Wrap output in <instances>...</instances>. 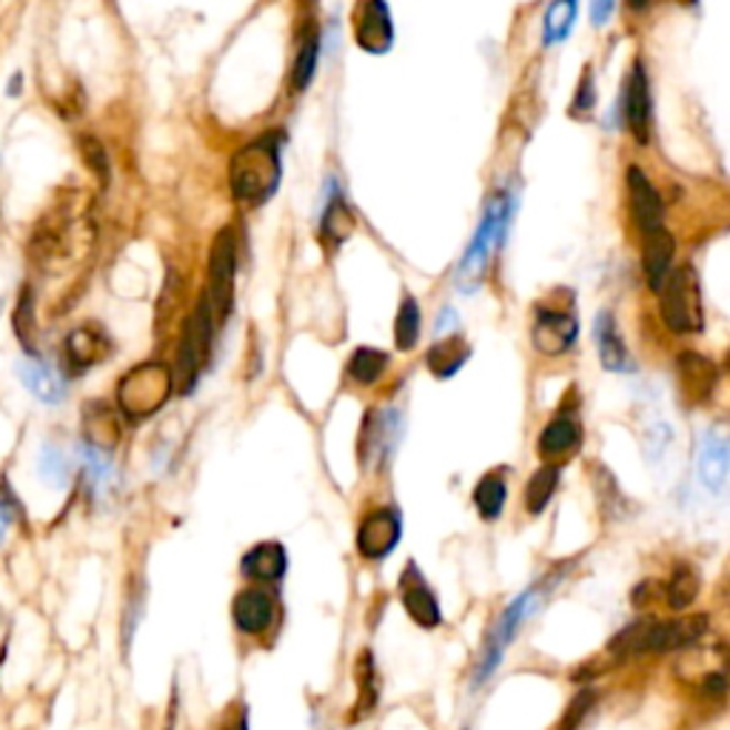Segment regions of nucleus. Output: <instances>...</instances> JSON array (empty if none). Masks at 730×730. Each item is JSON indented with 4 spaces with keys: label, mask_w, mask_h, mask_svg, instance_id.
I'll return each instance as SVG.
<instances>
[{
    "label": "nucleus",
    "mask_w": 730,
    "mask_h": 730,
    "mask_svg": "<svg viewBox=\"0 0 730 730\" xmlns=\"http://www.w3.org/2000/svg\"><path fill=\"white\" fill-rule=\"evenodd\" d=\"M92 240V226L87 214L80 212L74 203H60L47 217L40 220L32 234V260L43 272H58L69 266L89 249Z\"/></svg>",
    "instance_id": "f257e3e1"
},
{
    "label": "nucleus",
    "mask_w": 730,
    "mask_h": 730,
    "mask_svg": "<svg viewBox=\"0 0 730 730\" xmlns=\"http://www.w3.org/2000/svg\"><path fill=\"white\" fill-rule=\"evenodd\" d=\"M280 178H283V163H280L277 134H263L246 143L229 166L232 194L252 209H260L277 194Z\"/></svg>",
    "instance_id": "f03ea898"
},
{
    "label": "nucleus",
    "mask_w": 730,
    "mask_h": 730,
    "mask_svg": "<svg viewBox=\"0 0 730 730\" xmlns=\"http://www.w3.org/2000/svg\"><path fill=\"white\" fill-rule=\"evenodd\" d=\"M704 631H708V617H702V614L699 617L673 619V622L642 619V622H633L625 631H619L611 639V645H608V651L617 659L639 657V653L679 651V648H688V645L697 642Z\"/></svg>",
    "instance_id": "7ed1b4c3"
},
{
    "label": "nucleus",
    "mask_w": 730,
    "mask_h": 730,
    "mask_svg": "<svg viewBox=\"0 0 730 730\" xmlns=\"http://www.w3.org/2000/svg\"><path fill=\"white\" fill-rule=\"evenodd\" d=\"M511 212H514V197L508 192H499L497 197L488 200L483 220H479L477 232H474V240L468 243V249H465L463 260H459L457 280L463 286H474V283L483 277L494 249L503 243L505 226H508V220H511Z\"/></svg>",
    "instance_id": "20e7f679"
},
{
    "label": "nucleus",
    "mask_w": 730,
    "mask_h": 730,
    "mask_svg": "<svg viewBox=\"0 0 730 730\" xmlns=\"http://www.w3.org/2000/svg\"><path fill=\"white\" fill-rule=\"evenodd\" d=\"M174 377L166 365L143 363L123 374L118 385V405L120 412L132 419H146L154 412H160L166 399L172 397Z\"/></svg>",
    "instance_id": "39448f33"
},
{
    "label": "nucleus",
    "mask_w": 730,
    "mask_h": 730,
    "mask_svg": "<svg viewBox=\"0 0 730 730\" xmlns=\"http://www.w3.org/2000/svg\"><path fill=\"white\" fill-rule=\"evenodd\" d=\"M659 294H662V297H659L662 323L671 328L673 334L702 332V292H699V277L691 266H682L668 274Z\"/></svg>",
    "instance_id": "423d86ee"
},
{
    "label": "nucleus",
    "mask_w": 730,
    "mask_h": 730,
    "mask_svg": "<svg viewBox=\"0 0 730 730\" xmlns=\"http://www.w3.org/2000/svg\"><path fill=\"white\" fill-rule=\"evenodd\" d=\"M545 585H534L528 591L519 594L503 614H499L497 625L491 628L488 639H485L483 651H479V662H477V673H474V685H483L491 679V673L497 671L499 662H503L505 651H508V645L514 642V637L519 633L523 622L534 614V608L539 605V597H543Z\"/></svg>",
    "instance_id": "0eeeda50"
},
{
    "label": "nucleus",
    "mask_w": 730,
    "mask_h": 730,
    "mask_svg": "<svg viewBox=\"0 0 730 730\" xmlns=\"http://www.w3.org/2000/svg\"><path fill=\"white\" fill-rule=\"evenodd\" d=\"M212 332L214 320L209 312L206 300H200L194 314L189 317L186 332H183V343L178 352V388L183 394H192L197 385L200 374L209 363V348H212Z\"/></svg>",
    "instance_id": "6e6552de"
},
{
    "label": "nucleus",
    "mask_w": 730,
    "mask_h": 730,
    "mask_svg": "<svg viewBox=\"0 0 730 730\" xmlns=\"http://www.w3.org/2000/svg\"><path fill=\"white\" fill-rule=\"evenodd\" d=\"M234 268H237L234 234L232 229H223L212 243V257H209V292L203 294L214 323H223V320L229 317V312H232Z\"/></svg>",
    "instance_id": "1a4fd4ad"
},
{
    "label": "nucleus",
    "mask_w": 730,
    "mask_h": 730,
    "mask_svg": "<svg viewBox=\"0 0 730 730\" xmlns=\"http://www.w3.org/2000/svg\"><path fill=\"white\" fill-rule=\"evenodd\" d=\"M403 539V519L394 508L365 514L357 531V551L365 559H385Z\"/></svg>",
    "instance_id": "9d476101"
},
{
    "label": "nucleus",
    "mask_w": 730,
    "mask_h": 730,
    "mask_svg": "<svg viewBox=\"0 0 730 730\" xmlns=\"http://www.w3.org/2000/svg\"><path fill=\"white\" fill-rule=\"evenodd\" d=\"M579 323L571 312H559V308H539L537 320L531 328V343L539 354L548 357H559L577 343Z\"/></svg>",
    "instance_id": "9b49d317"
},
{
    "label": "nucleus",
    "mask_w": 730,
    "mask_h": 730,
    "mask_svg": "<svg viewBox=\"0 0 730 730\" xmlns=\"http://www.w3.org/2000/svg\"><path fill=\"white\" fill-rule=\"evenodd\" d=\"M354 38H357L363 52H372V54L388 52L394 43L392 9L385 7V3H379V0L359 3L357 12H354Z\"/></svg>",
    "instance_id": "f8f14e48"
},
{
    "label": "nucleus",
    "mask_w": 730,
    "mask_h": 730,
    "mask_svg": "<svg viewBox=\"0 0 730 730\" xmlns=\"http://www.w3.org/2000/svg\"><path fill=\"white\" fill-rule=\"evenodd\" d=\"M399 591H403V605L408 617L425 628V631H434L439 622H443V614H439L437 594L432 591V585L425 582V577L419 574V568L414 562L405 565V574L399 579Z\"/></svg>",
    "instance_id": "ddd939ff"
},
{
    "label": "nucleus",
    "mask_w": 730,
    "mask_h": 730,
    "mask_svg": "<svg viewBox=\"0 0 730 730\" xmlns=\"http://www.w3.org/2000/svg\"><path fill=\"white\" fill-rule=\"evenodd\" d=\"M622 109H625V123L633 132L639 143L651 140V123H653V103H651V89H648V74H645L642 63H633V72L628 78V87L622 94Z\"/></svg>",
    "instance_id": "4468645a"
},
{
    "label": "nucleus",
    "mask_w": 730,
    "mask_h": 730,
    "mask_svg": "<svg viewBox=\"0 0 730 730\" xmlns=\"http://www.w3.org/2000/svg\"><path fill=\"white\" fill-rule=\"evenodd\" d=\"M399 432V417L394 414V408L388 412H377L374 408L368 417L363 419V445H359V454H363V463L368 468L385 463V457L392 454V443L397 439Z\"/></svg>",
    "instance_id": "2eb2a0df"
},
{
    "label": "nucleus",
    "mask_w": 730,
    "mask_h": 730,
    "mask_svg": "<svg viewBox=\"0 0 730 730\" xmlns=\"http://www.w3.org/2000/svg\"><path fill=\"white\" fill-rule=\"evenodd\" d=\"M628 192H631L633 217H637L642 234H651L657 232V229H662V217H665L662 197H659V192L653 189L648 174H645L639 166L628 169Z\"/></svg>",
    "instance_id": "dca6fc26"
},
{
    "label": "nucleus",
    "mask_w": 730,
    "mask_h": 730,
    "mask_svg": "<svg viewBox=\"0 0 730 730\" xmlns=\"http://www.w3.org/2000/svg\"><path fill=\"white\" fill-rule=\"evenodd\" d=\"M232 619L237 625V631L257 637V633L268 631V625L274 619V599L272 594L260 591V588H246L240 591L232 602Z\"/></svg>",
    "instance_id": "f3484780"
},
{
    "label": "nucleus",
    "mask_w": 730,
    "mask_h": 730,
    "mask_svg": "<svg viewBox=\"0 0 730 730\" xmlns=\"http://www.w3.org/2000/svg\"><path fill=\"white\" fill-rule=\"evenodd\" d=\"M109 354H112V343H109L107 332L100 326H94V323L74 328V332L67 337V359L74 372L94 368V365L103 363Z\"/></svg>",
    "instance_id": "a211bd4d"
},
{
    "label": "nucleus",
    "mask_w": 730,
    "mask_h": 730,
    "mask_svg": "<svg viewBox=\"0 0 730 730\" xmlns=\"http://www.w3.org/2000/svg\"><path fill=\"white\" fill-rule=\"evenodd\" d=\"M699 479L708 491L722 494L724 483H728V465H730V452H728V439L717 432H708L699 443Z\"/></svg>",
    "instance_id": "6ab92c4d"
},
{
    "label": "nucleus",
    "mask_w": 730,
    "mask_h": 730,
    "mask_svg": "<svg viewBox=\"0 0 730 730\" xmlns=\"http://www.w3.org/2000/svg\"><path fill=\"white\" fill-rule=\"evenodd\" d=\"M719 383L717 365L711 363L702 354H682L679 357V385H682V394L691 403H704V399H711L713 388Z\"/></svg>",
    "instance_id": "aec40b11"
},
{
    "label": "nucleus",
    "mask_w": 730,
    "mask_h": 730,
    "mask_svg": "<svg viewBox=\"0 0 730 730\" xmlns=\"http://www.w3.org/2000/svg\"><path fill=\"white\" fill-rule=\"evenodd\" d=\"M594 337H597V348H599V359L608 372H619L628 374L633 372V357L625 346L622 334H619L617 320L611 317V312H602L597 317V326H594Z\"/></svg>",
    "instance_id": "412c9836"
},
{
    "label": "nucleus",
    "mask_w": 730,
    "mask_h": 730,
    "mask_svg": "<svg viewBox=\"0 0 730 730\" xmlns=\"http://www.w3.org/2000/svg\"><path fill=\"white\" fill-rule=\"evenodd\" d=\"M673 254H677V243H673V234L668 232V229L662 226L657 229V232L645 234V277H648V286H651L653 292H659L665 280H668V274H671Z\"/></svg>",
    "instance_id": "4be33fe9"
},
{
    "label": "nucleus",
    "mask_w": 730,
    "mask_h": 730,
    "mask_svg": "<svg viewBox=\"0 0 730 730\" xmlns=\"http://www.w3.org/2000/svg\"><path fill=\"white\" fill-rule=\"evenodd\" d=\"M286 568H288L286 548L280 543L254 545L252 551L243 557V562H240V571L252 579H260V582H277V579H283Z\"/></svg>",
    "instance_id": "5701e85b"
},
{
    "label": "nucleus",
    "mask_w": 730,
    "mask_h": 730,
    "mask_svg": "<svg viewBox=\"0 0 730 730\" xmlns=\"http://www.w3.org/2000/svg\"><path fill=\"white\" fill-rule=\"evenodd\" d=\"M83 434H87V448L100 454H109L120 439V425L114 412L107 403H89L83 412Z\"/></svg>",
    "instance_id": "b1692460"
},
{
    "label": "nucleus",
    "mask_w": 730,
    "mask_h": 730,
    "mask_svg": "<svg viewBox=\"0 0 730 730\" xmlns=\"http://www.w3.org/2000/svg\"><path fill=\"white\" fill-rule=\"evenodd\" d=\"M18 374H20V379H23V385H27L29 392H32L38 399H43V403L54 405V403H60V399L67 397L60 377L52 372V368H49L47 363H43V359H38V357L20 359Z\"/></svg>",
    "instance_id": "393cba45"
},
{
    "label": "nucleus",
    "mask_w": 730,
    "mask_h": 730,
    "mask_svg": "<svg viewBox=\"0 0 730 730\" xmlns=\"http://www.w3.org/2000/svg\"><path fill=\"white\" fill-rule=\"evenodd\" d=\"M468 359H472V346H468L463 337L454 334V337H445V339H439V343H434L425 363H428V368H432L434 377L448 379V377H454V374H457L459 368L468 363Z\"/></svg>",
    "instance_id": "a878e982"
},
{
    "label": "nucleus",
    "mask_w": 730,
    "mask_h": 730,
    "mask_svg": "<svg viewBox=\"0 0 730 730\" xmlns=\"http://www.w3.org/2000/svg\"><path fill=\"white\" fill-rule=\"evenodd\" d=\"M579 439H582V434H579L577 419L557 417L543 428L537 448H539V454H543L545 459L559 457V454H568L571 448H577Z\"/></svg>",
    "instance_id": "bb28decb"
},
{
    "label": "nucleus",
    "mask_w": 730,
    "mask_h": 730,
    "mask_svg": "<svg viewBox=\"0 0 730 730\" xmlns=\"http://www.w3.org/2000/svg\"><path fill=\"white\" fill-rule=\"evenodd\" d=\"M505 499H508V483H505L503 472L485 474L474 488V505H477L479 517L488 519V523H494L503 514Z\"/></svg>",
    "instance_id": "cd10ccee"
},
{
    "label": "nucleus",
    "mask_w": 730,
    "mask_h": 730,
    "mask_svg": "<svg viewBox=\"0 0 730 730\" xmlns=\"http://www.w3.org/2000/svg\"><path fill=\"white\" fill-rule=\"evenodd\" d=\"M354 232V214L348 209L346 197L337 194V197L328 200L326 212H323V220H320V234L326 240L328 246H339L343 240L352 237Z\"/></svg>",
    "instance_id": "c85d7f7f"
},
{
    "label": "nucleus",
    "mask_w": 730,
    "mask_h": 730,
    "mask_svg": "<svg viewBox=\"0 0 730 730\" xmlns=\"http://www.w3.org/2000/svg\"><path fill=\"white\" fill-rule=\"evenodd\" d=\"M320 58V34L314 29H306L297 40V54H294V69H292V89L303 92L312 83L314 69H317Z\"/></svg>",
    "instance_id": "c756f323"
},
{
    "label": "nucleus",
    "mask_w": 730,
    "mask_h": 730,
    "mask_svg": "<svg viewBox=\"0 0 730 730\" xmlns=\"http://www.w3.org/2000/svg\"><path fill=\"white\" fill-rule=\"evenodd\" d=\"M559 477H562L559 465H543L525 485V508L531 514H543L554 494H557Z\"/></svg>",
    "instance_id": "7c9ffc66"
},
{
    "label": "nucleus",
    "mask_w": 730,
    "mask_h": 730,
    "mask_svg": "<svg viewBox=\"0 0 730 730\" xmlns=\"http://www.w3.org/2000/svg\"><path fill=\"white\" fill-rule=\"evenodd\" d=\"M419 332H423V314H419V303L408 294L399 303L397 320H394V343L399 352H412L417 346Z\"/></svg>",
    "instance_id": "2f4dec72"
},
{
    "label": "nucleus",
    "mask_w": 730,
    "mask_h": 730,
    "mask_svg": "<svg viewBox=\"0 0 730 730\" xmlns=\"http://www.w3.org/2000/svg\"><path fill=\"white\" fill-rule=\"evenodd\" d=\"M388 368V354L379 348H357L348 359V377L359 385H374Z\"/></svg>",
    "instance_id": "473e14b6"
},
{
    "label": "nucleus",
    "mask_w": 730,
    "mask_h": 730,
    "mask_svg": "<svg viewBox=\"0 0 730 730\" xmlns=\"http://www.w3.org/2000/svg\"><path fill=\"white\" fill-rule=\"evenodd\" d=\"M574 18H577V3H574V0L554 3V7L545 12V23H543L545 47H557V43H562V40L571 34Z\"/></svg>",
    "instance_id": "72a5a7b5"
},
{
    "label": "nucleus",
    "mask_w": 730,
    "mask_h": 730,
    "mask_svg": "<svg viewBox=\"0 0 730 730\" xmlns=\"http://www.w3.org/2000/svg\"><path fill=\"white\" fill-rule=\"evenodd\" d=\"M699 594V574L693 571L691 565H679L673 579L668 582V605L673 611H685L688 605L697 599Z\"/></svg>",
    "instance_id": "f704fd0d"
},
{
    "label": "nucleus",
    "mask_w": 730,
    "mask_h": 730,
    "mask_svg": "<svg viewBox=\"0 0 730 730\" xmlns=\"http://www.w3.org/2000/svg\"><path fill=\"white\" fill-rule=\"evenodd\" d=\"M377 704V677H374V659L372 653L359 657V697L357 708H354V719L365 717Z\"/></svg>",
    "instance_id": "c9c22d12"
},
{
    "label": "nucleus",
    "mask_w": 730,
    "mask_h": 730,
    "mask_svg": "<svg viewBox=\"0 0 730 730\" xmlns=\"http://www.w3.org/2000/svg\"><path fill=\"white\" fill-rule=\"evenodd\" d=\"M40 474L47 477L49 485H63L69 477V463L67 457H63V452L60 448H54V445H47L43 448V457H40Z\"/></svg>",
    "instance_id": "e433bc0d"
},
{
    "label": "nucleus",
    "mask_w": 730,
    "mask_h": 730,
    "mask_svg": "<svg viewBox=\"0 0 730 730\" xmlns=\"http://www.w3.org/2000/svg\"><path fill=\"white\" fill-rule=\"evenodd\" d=\"M80 152H83V158H87V166L100 178V183H107L109 180L107 152H103V146H100L92 134H83V138H80Z\"/></svg>",
    "instance_id": "4c0bfd02"
},
{
    "label": "nucleus",
    "mask_w": 730,
    "mask_h": 730,
    "mask_svg": "<svg viewBox=\"0 0 730 730\" xmlns=\"http://www.w3.org/2000/svg\"><path fill=\"white\" fill-rule=\"evenodd\" d=\"M594 103H597V89H594V74L591 69H585L582 78H579L577 98L571 103L574 118H585L588 112H594Z\"/></svg>",
    "instance_id": "58836bf2"
},
{
    "label": "nucleus",
    "mask_w": 730,
    "mask_h": 730,
    "mask_svg": "<svg viewBox=\"0 0 730 730\" xmlns=\"http://www.w3.org/2000/svg\"><path fill=\"white\" fill-rule=\"evenodd\" d=\"M594 702H597V693L594 691H582L577 699L571 702V708H568V713H565L562 724H559V730H577L579 722L585 719V713L591 711Z\"/></svg>",
    "instance_id": "ea45409f"
},
{
    "label": "nucleus",
    "mask_w": 730,
    "mask_h": 730,
    "mask_svg": "<svg viewBox=\"0 0 730 730\" xmlns=\"http://www.w3.org/2000/svg\"><path fill=\"white\" fill-rule=\"evenodd\" d=\"M27 326H32V300H29V292H23V300H20L18 312H14V332H18L23 346H29Z\"/></svg>",
    "instance_id": "a19ab883"
},
{
    "label": "nucleus",
    "mask_w": 730,
    "mask_h": 730,
    "mask_svg": "<svg viewBox=\"0 0 730 730\" xmlns=\"http://www.w3.org/2000/svg\"><path fill=\"white\" fill-rule=\"evenodd\" d=\"M220 730H249V708L243 702H237L234 708H229L226 719H223V728Z\"/></svg>",
    "instance_id": "79ce46f5"
},
{
    "label": "nucleus",
    "mask_w": 730,
    "mask_h": 730,
    "mask_svg": "<svg viewBox=\"0 0 730 730\" xmlns=\"http://www.w3.org/2000/svg\"><path fill=\"white\" fill-rule=\"evenodd\" d=\"M702 691H704V697H711V699H722L724 693H728V682H724V673H708V679H704V685H702Z\"/></svg>",
    "instance_id": "37998d69"
},
{
    "label": "nucleus",
    "mask_w": 730,
    "mask_h": 730,
    "mask_svg": "<svg viewBox=\"0 0 730 730\" xmlns=\"http://www.w3.org/2000/svg\"><path fill=\"white\" fill-rule=\"evenodd\" d=\"M0 511H3L7 519H14L20 514V505L18 499H14V494L9 491V485H0Z\"/></svg>",
    "instance_id": "c03bdc74"
},
{
    "label": "nucleus",
    "mask_w": 730,
    "mask_h": 730,
    "mask_svg": "<svg viewBox=\"0 0 730 730\" xmlns=\"http://www.w3.org/2000/svg\"><path fill=\"white\" fill-rule=\"evenodd\" d=\"M614 12V3L611 0H605V3H594L591 7V18L597 27H605V20H608V14Z\"/></svg>",
    "instance_id": "a18cd8bd"
}]
</instances>
